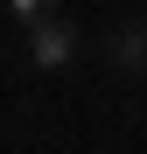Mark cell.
<instances>
[{
    "mask_svg": "<svg viewBox=\"0 0 147 154\" xmlns=\"http://www.w3.org/2000/svg\"><path fill=\"white\" fill-rule=\"evenodd\" d=\"M28 49H35L42 70H56V63H70V49H77V28L49 14V21H35V28H28Z\"/></svg>",
    "mask_w": 147,
    "mask_h": 154,
    "instance_id": "6da1fadb",
    "label": "cell"
},
{
    "mask_svg": "<svg viewBox=\"0 0 147 154\" xmlns=\"http://www.w3.org/2000/svg\"><path fill=\"white\" fill-rule=\"evenodd\" d=\"M49 7H56V0H14V21L35 28V21H49Z\"/></svg>",
    "mask_w": 147,
    "mask_h": 154,
    "instance_id": "7a4b0ae2",
    "label": "cell"
}]
</instances>
